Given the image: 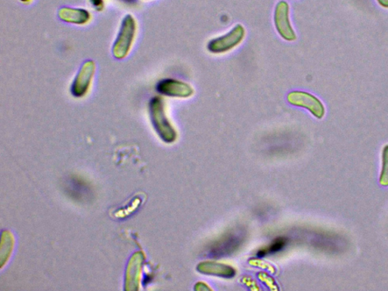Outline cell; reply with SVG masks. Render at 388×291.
Wrapping results in <instances>:
<instances>
[{"label": "cell", "mask_w": 388, "mask_h": 291, "mask_svg": "<svg viewBox=\"0 0 388 291\" xmlns=\"http://www.w3.org/2000/svg\"><path fill=\"white\" fill-rule=\"evenodd\" d=\"M379 182L380 186H388V144L383 149V170L382 173H380Z\"/></svg>", "instance_id": "cell-10"}, {"label": "cell", "mask_w": 388, "mask_h": 291, "mask_svg": "<svg viewBox=\"0 0 388 291\" xmlns=\"http://www.w3.org/2000/svg\"><path fill=\"white\" fill-rule=\"evenodd\" d=\"M92 3L94 5V6H102L103 2L101 0H92Z\"/></svg>", "instance_id": "cell-13"}, {"label": "cell", "mask_w": 388, "mask_h": 291, "mask_svg": "<svg viewBox=\"0 0 388 291\" xmlns=\"http://www.w3.org/2000/svg\"><path fill=\"white\" fill-rule=\"evenodd\" d=\"M95 71L96 65L94 61L88 60L83 64L70 88L74 97L80 98L87 94Z\"/></svg>", "instance_id": "cell-6"}, {"label": "cell", "mask_w": 388, "mask_h": 291, "mask_svg": "<svg viewBox=\"0 0 388 291\" xmlns=\"http://www.w3.org/2000/svg\"><path fill=\"white\" fill-rule=\"evenodd\" d=\"M380 5L384 7V8L388 9V0H377Z\"/></svg>", "instance_id": "cell-12"}, {"label": "cell", "mask_w": 388, "mask_h": 291, "mask_svg": "<svg viewBox=\"0 0 388 291\" xmlns=\"http://www.w3.org/2000/svg\"><path fill=\"white\" fill-rule=\"evenodd\" d=\"M149 112L152 124L160 138L166 143H172L177 138L174 127L166 114L165 104L159 97H153L149 104Z\"/></svg>", "instance_id": "cell-1"}, {"label": "cell", "mask_w": 388, "mask_h": 291, "mask_svg": "<svg viewBox=\"0 0 388 291\" xmlns=\"http://www.w3.org/2000/svg\"><path fill=\"white\" fill-rule=\"evenodd\" d=\"M238 236H231L223 239L220 242L216 244L210 252L211 257H218L227 255L230 252L235 251L239 246L240 240Z\"/></svg>", "instance_id": "cell-9"}, {"label": "cell", "mask_w": 388, "mask_h": 291, "mask_svg": "<svg viewBox=\"0 0 388 291\" xmlns=\"http://www.w3.org/2000/svg\"><path fill=\"white\" fill-rule=\"evenodd\" d=\"M246 31L242 25H237L227 34L211 40L207 45L208 51L214 54H222L232 51L245 38Z\"/></svg>", "instance_id": "cell-3"}, {"label": "cell", "mask_w": 388, "mask_h": 291, "mask_svg": "<svg viewBox=\"0 0 388 291\" xmlns=\"http://www.w3.org/2000/svg\"><path fill=\"white\" fill-rule=\"evenodd\" d=\"M157 90L160 94L173 98H189L194 94V90L190 84L172 78L160 81Z\"/></svg>", "instance_id": "cell-7"}, {"label": "cell", "mask_w": 388, "mask_h": 291, "mask_svg": "<svg viewBox=\"0 0 388 291\" xmlns=\"http://www.w3.org/2000/svg\"><path fill=\"white\" fill-rule=\"evenodd\" d=\"M286 244V240L285 238H278L269 246L265 248L264 250H261L258 253L259 255H266L270 253H277L283 249Z\"/></svg>", "instance_id": "cell-11"}, {"label": "cell", "mask_w": 388, "mask_h": 291, "mask_svg": "<svg viewBox=\"0 0 388 291\" xmlns=\"http://www.w3.org/2000/svg\"><path fill=\"white\" fill-rule=\"evenodd\" d=\"M135 20L131 16H127L120 28L118 37L112 47V54L118 60H122L128 55L136 34Z\"/></svg>", "instance_id": "cell-2"}, {"label": "cell", "mask_w": 388, "mask_h": 291, "mask_svg": "<svg viewBox=\"0 0 388 291\" xmlns=\"http://www.w3.org/2000/svg\"><path fill=\"white\" fill-rule=\"evenodd\" d=\"M274 21L280 36L287 41L297 39L289 17V5L285 1L279 2L275 8Z\"/></svg>", "instance_id": "cell-5"}, {"label": "cell", "mask_w": 388, "mask_h": 291, "mask_svg": "<svg viewBox=\"0 0 388 291\" xmlns=\"http://www.w3.org/2000/svg\"><path fill=\"white\" fill-rule=\"evenodd\" d=\"M61 20L75 25L86 24L90 19V14L83 10L63 8L59 12Z\"/></svg>", "instance_id": "cell-8"}, {"label": "cell", "mask_w": 388, "mask_h": 291, "mask_svg": "<svg viewBox=\"0 0 388 291\" xmlns=\"http://www.w3.org/2000/svg\"><path fill=\"white\" fill-rule=\"evenodd\" d=\"M289 103L307 110L317 118L321 119L326 114V108L320 99L305 91H292L287 95Z\"/></svg>", "instance_id": "cell-4"}]
</instances>
